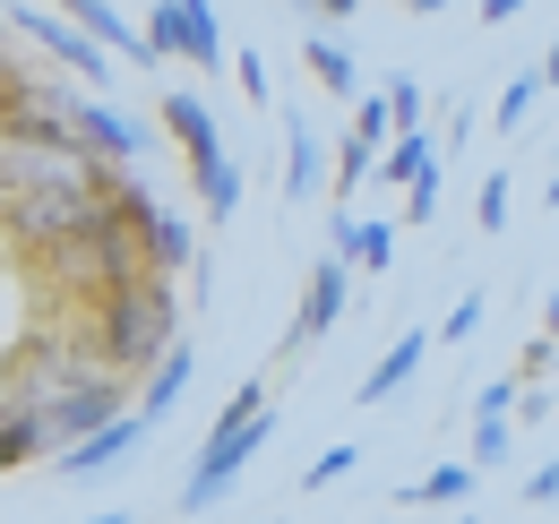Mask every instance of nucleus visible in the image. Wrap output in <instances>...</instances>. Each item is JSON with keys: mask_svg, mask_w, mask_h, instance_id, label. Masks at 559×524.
Returning <instances> with one entry per match:
<instances>
[{"mask_svg": "<svg viewBox=\"0 0 559 524\" xmlns=\"http://www.w3.org/2000/svg\"><path fill=\"white\" fill-rule=\"evenodd\" d=\"M534 95H543V78H508V86H499V104H490V130H516V121L534 112Z\"/></svg>", "mask_w": 559, "mask_h": 524, "instance_id": "412c9836", "label": "nucleus"}, {"mask_svg": "<svg viewBox=\"0 0 559 524\" xmlns=\"http://www.w3.org/2000/svg\"><path fill=\"white\" fill-rule=\"evenodd\" d=\"M439 164H448V146H430V130H396L379 146V181L388 190H414L421 172H439Z\"/></svg>", "mask_w": 559, "mask_h": 524, "instance_id": "ddd939ff", "label": "nucleus"}, {"mask_svg": "<svg viewBox=\"0 0 559 524\" xmlns=\"http://www.w3.org/2000/svg\"><path fill=\"white\" fill-rule=\"evenodd\" d=\"M276 439V395H267V379H241L233 388V404L215 413L207 448H199V464H190V481H181V516H215L224 499H233V481L259 464V448Z\"/></svg>", "mask_w": 559, "mask_h": 524, "instance_id": "f03ea898", "label": "nucleus"}, {"mask_svg": "<svg viewBox=\"0 0 559 524\" xmlns=\"http://www.w3.org/2000/svg\"><path fill=\"white\" fill-rule=\"evenodd\" d=\"M293 9H301V17H319V26H345L361 0H293Z\"/></svg>", "mask_w": 559, "mask_h": 524, "instance_id": "cd10ccee", "label": "nucleus"}, {"mask_svg": "<svg viewBox=\"0 0 559 524\" xmlns=\"http://www.w3.org/2000/svg\"><path fill=\"white\" fill-rule=\"evenodd\" d=\"M474 9H483V26H516L525 17V0H474Z\"/></svg>", "mask_w": 559, "mask_h": 524, "instance_id": "c85d7f7f", "label": "nucleus"}, {"mask_svg": "<svg viewBox=\"0 0 559 524\" xmlns=\"http://www.w3.org/2000/svg\"><path fill=\"white\" fill-rule=\"evenodd\" d=\"M328 241H336L353 266H370V275H388V266H396V224H379V215H353V206H336Z\"/></svg>", "mask_w": 559, "mask_h": 524, "instance_id": "f8f14e48", "label": "nucleus"}, {"mask_svg": "<svg viewBox=\"0 0 559 524\" xmlns=\"http://www.w3.org/2000/svg\"><path fill=\"white\" fill-rule=\"evenodd\" d=\"M421 353H430V335L405 327L388 353H379V370L361 379V404H388V395H405V388H414V370H421Z\"/></svg>", "mask_w": 559, "mask_h": 524, "instance_id": "4468645a", "label": "nucleus"}, {"mask_svg": "<svg viewBox=\"0 0 559 524\" xmlns=\"http://www.w3.org/2000/svg\"><path fill=\"white\" fill-rule=\"evenodd\" d=\"M164 130H173V146H181V164H190V190H199V206H207V224H233V206H241V164L224 155V130H215V112L199 104V95H164Z\"/></svg>", "mask_w": 559, "mask_h": 524, "instance_id": "7ed1b4c3", "label": "nucleus"}, {"mask_svg": "<svg viewBox=\"0 0 559 524\" xmlns=\"http://www.w3.org/2000/svg\"><path fill=\"white\" fill-rule=\"evenodd\" d=\"M516 395H525V379H490L483 395H474V464H508V439H516V413H508V404H516Z\"/></svg>", "mask_w": 559, "mask_h": 524, "instance_id": "9d476101", "label": "nucleus"}, {"mask_svg": "<svg viewBox=\"0 0 559 524\" xmlns=\"http://www.w3.org/2000/svg\"><path fill=\"white\" fill-rule=\"evenodd\" d=\"M9 35H26L35 52H52V61L70 69V78H86V86H112V44H95L86 26H78L70 9H35V0H9Z\"/></svg>", "mask_w": 559, "mask_h": 524, "instance_id": "39448f33", "label": "nucleus"}, {"mask_svg": "<svg viewBox=\"0 0 559 524\" xmlns=\"http://www.w3.org/2000/svg\"><path fill=\"white\" fill-rule=\"evenodd\" d=\"M190 370H199V344H190V335H173V353L139 379V413H146V421H173V404L190 395Z\"/></svg>", "mask_w": 559, "mask_h": 524, "instance_id": "9b49d317", "label": "nucleus"}, {"mask_svg": "<svg viewBox=\"0 0 559 524\" xmlns=\"http://www.w3.org/2000/svg\"><path fill=\"white\" fill-rule=\"evenodd\" d=\"M474 473H483V464H439V473H421L414 490H405V508H465V499H474Z\"/></svg>", "mask_w": 559, "mask_h": 524, "instance_id": "dca6fc26", "label": "nucleus"}, {"mask_svg": "<svg viewBox=\"0 0 559 524\" xmlns=\"http://www.w3.org/2000/svg\"><path fill=\"white\" fill-rule=\"evenodd\" d=\"M146 44H155V61H190V17H181V0H146Z\"/></svg>", "mask_w": 559, "mask_h": 524, "instance_id": "f3484780", "label": "nucleus"}, {"mask_svg": "<svg viewBox=\"0 0 559 524\" xmlns=\"http://www.w3.org/2000/svg\"><path fill=\"white\" fill-rule=\"evenodd\" d=\"M181 17H190V61L224 69V17H215V0H181Z\"/></svg>", "mask_w": 559, "mask_h": 524, "instance_id": "6ab92c4d", "label": "nucleus"}, {"mask_svg": "<svg viewBox=\"0 0 559 524\" xmlns=\"http://www.w3.org/2000/svg\"><path fill=\"white\" fill-rule=\"evenodd\" d=\"M112 198H121V181H112V190H26V198H0V224H9V241L35 259V250L70 241V233H86V224H104Z\"/></svg>", "mask_w": 559, "mask_h": 524, "instance_id": "20e7f679", "label": "nucleus"}, {"mask_svg": "<svg viewBox=\"0 0 559 524\" xmlns=\"http://www.w3.org/2000/svg\"><path fill=\"white\" fill-rule=\"evenodd\" d=\"M405 9H414V17H439V9H456V0H405Z\"/></svg>", "mask_w": 559, "mask_h": 524, "instance_id": "2f4dec72", "label": "nucleus"}, {"mask_svg": "<svg viewBox=\"0 0 559 524\" xmlns=\"http://www.w3.org/2000/svg\"><path fill=\"white\" fill-rule=\"evenodd\" d=\"M345 310H353V259L328 241V250H319V266H310V284H301V310H293V327L276 335V361H301L310 344H328Z\"/></svg>", "mask_w": 559, "mask_h": 524, "instance_id": "423d86ee", "label": "nucleus"}, {"mask_svg": "<svg viewBox=\"0 0 559 524\" xmlns=\"http://www.w3.org/2000/svg\"><path fill=\"white\" fill-rule=\"evenodd\" d=\"M146 430H155V421H146V413H139V395H130V413H112V421H95L86 439H70V448L52 456V473H61V481H95V473H112V464H130V456H139V448H146Z\"/></svg>", "mask_w": 559, "mask_h": 524, "instance_id": "0eeeda50", "label": "nucleus"}, {"mask_svg": "<svg viewBox=\"0 0 559 524\" xmlns=\"http://www.w3.org/2000/svg\"><path fill=\"white\" fill-rule=\"evenodd\" d=\"M388 112H396V130H421V78H388Z\"/></svg>", "mask_w": 559, "mask_h": 524, "instance_id": "5701e85b", "label": "nucleus"}, {"mask_svg": "<svg viewBox=\"0 0 559 524\" xmlns=\"http://www.w3.org/2000/svg\"><path fill=\"white\" fill-rule=\"evenodd\" d=\"M483 310H490V293H456L448 319H439V344H474V335H483Z\"/></svg>", "mask_w": 559, "mask_h": 524, "instance_id": "aec40b11", "label": "nucleus"}, {"mask_svg": "<svg viewBox=\"0 0 559 524\" xmlns=\"http://www.w3.org/2000/svg\"><path fill=\"white\" fill-rule=\"evenodd\" d=\"M379 146H388V138H370V130H345V146H336V198H361V181L379 172Z\"/></svg>", "mask_w": 559, "mask_h": 524, "instance_id": "a211bd4d", "label": "nucleus"}, {"mask_svg": "<svg viewBox=\"0 0 559 524\" xmlns=\"http://www.w3.org/2000/svg\"><path fill=\"white\" fill-rule=\"evenodd\" d=\"M233 69H241V95L267 104V52H233Z\"/></svg>", "mask_w": 559, "mask_h": 524, "instance_id": "a878e982", "label": "nucleus"}, {"mask_svg": "<svg viewBox=\"0 0 559 524\" xmlns=\"http://www.w3.org/2000/svg\"><path fill=\"white\" fill-rule=\"evenodd\" d=\"M543 86H559V35H551V52H543V69H534Z\"/></svg>", "mask_w": 559, "mask_h": 524, "instance_id": "c756f323", "label": "nucleus"}, {"mask_svg": "<svg viewBox=\"0 0 559 524\" xmlns=\"http://www.w3.org/2000/svg\"><path fill=\"white\" fill-rule=\"evenodd\" d=\"M328 190V130H310L301 121V104L284 112V198L301 206V198H319Z\"/></svg>", "mask_w": 559, "mask_h": 524, "instance_id": "1a4fd4ad", "label": "nucleus"}, {"mask_svg": "<svg viewBox=\"0 0 559 524\" xmlns=\"http://www.w3.org/2000/svg\"><path fill=\"white\" fill-rule=\"evenodd\" d=\"M70 130L104 155V164H139L146 155V121H130L121 104H104V86L95 95H78V112H70Z\"/></svg>", "mask_w": 559, "mask_h": 524, "instance_id": "6e6552de", "label": "nucleus"}, {"mask_svg": "<svg viewBox=\"0 0 559 524\" xmlns=\"http://www.w3.org/2000/svg\"><path fill=\"white\" fill-rule=\"evenodd\" d=\"M301 61H310V78H319L328 95H345V104L361 95V69H353V52L328 35V26H319V35H301Z\"/></svg>", "mask_w": 559, "mask_h": 524, "instance_id": "2eb2a0df", "label": "nucleus"}, {"mask_svg": "<svg viewBox=\"0 0 559 524\" xmlns=\"http://www.w3.org/2000/svg\"><path fill=\"white\" fill-rule=\"evenodd\" d=\"M78 327L95 335V353H104L121 379H146V370L173 353V335H181V293H173V275H130V284L95 293V301L78 310Z\"/></svg>", "mask_w": 559, "mask_h": 524, "instance_id": "f257e3e1", "label": "nucleus"}, {"mask_svg": "<svg viewBox=\"0 0 559 524\" xmlns=\"http://www.w3.org/2000/svg\"><path fill=\"white\" fill-rule=\"evenodd\" d=\"M353 464H361V448H328V456H319L310 473H301V490H336V481H345Z\"/></svg>", "mask_w": 559, "mask_h": 524, "instance_id": "b1692460", "label": "nucleus"}, {"mask_svg": "<svg viewBox=\"0 0 559 524\" xmlns=\"http://www.w3.org/2000/svg\"><path fill=\"white\" fill-rule=\"evenodd\" d=\"M543 335H551V344H559V293H551V301H543Z\"/></svg>", "mask_w": 559, "mask_h": 524, "instance_id": "7c9ffc66", "label": "nucleus"}, {"mask_svg": "<svg viewBox=\"0 0 559 524\" xmlns=\"http://www.w3.org/2000/svg\"><path fill=\"white\" fill-rule=\"evenodd\" d=\"M543 206H559V172H551V190H543Z\"/></svg>", "mask_w": 559, "mask_h": 524, "instance_id": "473e14b6", "label": "nucleus"}, {"mask_svg": "<svg viewBox=\"0 0 559 524\" xmlns=\"http://www.w3.org/2000/svg\"><path fill=\"white\" fill-rule=\"evenodd\" d=\"M525 508H559V456L543 464V473H534V481H525Z\"/></svg>", "mask_w": 559, "mask_h": 524, "instance_id": "bb28decb", "label": "nucleus"}, {"mask_svg": "<svg viewBox=\"0 0 559 524\" xmlns=\"http://www.w3.org/2000/svg\"><path fill=\"white\" fill-rule=\"evenodd\" d=\"M474 224H483V233H508V164L483 181V198H474Z\"/></svg>", "mask_w": 559, "mask_h": 524, "instance_id": "4be33fe9", "label": "nucleus"}, {"mask_svg": "<svg viewBox=\"0 0 559 524\" xmlns=\"http://www.w3.org/2000/svg\"><path fill=\"white\" fill-rule=\"evenodd\" d=\"M0 26H9V9H0Z\"/></svg>", "mask_w": 559, "mask_h": 524, "instance_id": "72a5a7b5", "label": "nucleus"}, {"mask_svg": "<svg viewBox=\"0 0 559 524\" xmlns=\"http://www.w3.org/2000/svg\"><path fill=\"white\" fill-rule=\"evenodd\" d=\"M448 172V164H439ZM439 172H421L414 190H405V224H439Z\"/></svg>", "mask_w": 559, "mask_h": 524, "instance_id": "393cba45", "label": "nucleus"}]
</instances>
